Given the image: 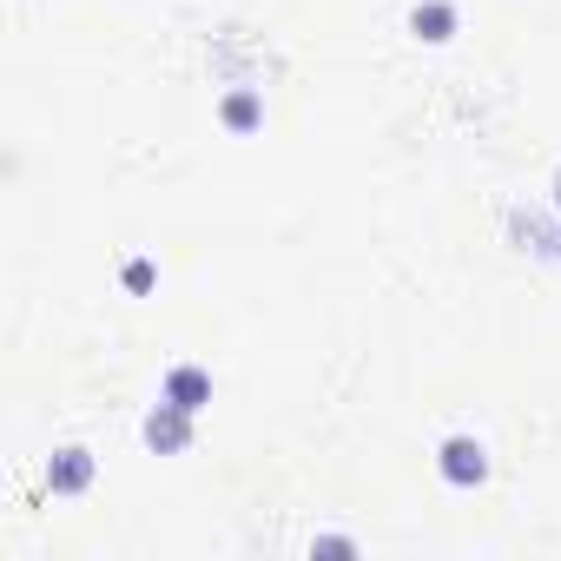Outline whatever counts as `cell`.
I'll use <instances>...</instances> for the list:
<instances>
[{
    "label": "cell",
    "mask_w": 561,
    "mask_h": 561,
    "mask_svg": "<svg viewBox=\"0 0 561 561\" xmlns=\"http://www.w3.org/2000/svg\"><path fill=\"white\" fill-rule=\"evenodd\" d=\"M436 469H443L449 489H482V482H489V449H482V436H443Z\"/></svg>",
    "instance_id": "6da1fadb"
},
{
    "label": "cell",
    "mask_w": 561,
    "mask_h": 561,
    "mask_svg": "<svg viewBox=\"0 0 561 561\" xmlns=\"http://www.w3.org/2000/svg\"><path fill=\"white\" fill-rule=\"evenodd\" d=\"M139 436H146V449H152V456H185V449H192V410H179V403H165V397H159V410L146 416V430H139Z\"/></svg>",
    "instance_id": "7a4b0ae2"
},
{
    "label": "cell",
    "mask_w": 561,
    "mask_h": 561,
    "mask_svg": "<svg viewBox=\"0 0 561 561\" xmlns=\"http://www.w3.org/2000/svg\"><path fill=\"white\" fill-rule=\"evenodd\" d=\"M93 476H100V462H93V449H54V462H47V489L54 495H87L93 489Z\"/></svg>",
    "instance_id": "3957f363"
},
{
    "label": "cell",
    "mask_w": 561,
    "mask_h": 561,
    "mask_svg": "<svg viewBox=\"0 0 561 561\" xmlns=\"http://www.w3.org/2000/svg\"><path fill=\"white\" fill-rule=\"evenodd\" d=\"M159 397H165V403H179V410H192V416H198V410H205V403H211V377H205V370H198V364H172V370H165V390H159Z\"/></svg>",
    "instance_id": "277c9868"
},
{
    "label": "cell",
    "mask_w": 561,
    "mask_h": 561,
    "mask_svg": "<svg viewBox=\"0 0 561 561\" xmlns=\"http://www.w3.org/2000/svg\"><path fill=\"white\" fill-rule=\"evenodd\" d=\"M456 21H462V14L449 8V0H423V8L410 14V34H416V41H430V47H443V41L456 34Z\"/></svg>",
    "instance_id": "5b68a950"
},
{
    "label": "cell",
    "mask_w": 561,
    "mask_h": 561,
    "mask_svg": "<svg viewBox=\"0 0 561 561\" xmlns=\"http://www.w3.org/2000/svg\"><path fill=\"white\" fill-rule=\"evenodd\" d=\"M218 119H225L231 133H257V126H264V100H257L251 87H238V93H225V106H218Z\"/></svg>",
    "instance_id": "8992f818"
},
{
    "label": "cell",
    "mask_w": 561,
    "mask_h": 561,
    "mask_svg": "<svg viewBox=\"0 0 561 561\" xmlns=\"http://www.w3.org/2000/svg\"><path fill=\"white\" fill-rule=\"evenodd\" d=\"M152 285H159V271H152L146 257H133V264H126V291H133V298H146Z\"/></svg>",
    "instance_id": "52a82bcc"
},
{
    "label": "cell",
    "mask_w": 561,
    "mask_h": 561,
    "mask_svg": "<svg viewBox=\"0 0 561 561\" xmlns=\"http://www.w3.org/2000/svg\"><path fill=\"white\" fill-rule=\"evenodd\" d=\"M311 554H357V541L351 535H324V541H311Z\"/></svg>",
    "instance_id": "ba28073f"
},
{
    "label": "cell",
    "mask_w": 561,
    "mask_h": 561,
    "mask_svg": "<svg viewBox=\"0 0 561 561\" xmlns=\"http://www.w3.org/2000/svg\"><path fill=\"white\" fill-rule=\"evenodd\" d=\"M554 205H561V172H554Z\"/></svg>",
    "instance_id": "9c48e42d"
}]
</instances>
